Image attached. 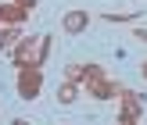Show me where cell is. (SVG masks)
I'll return each instance as SVG.
<instances>
[{
    "mask_svg": "<svg viewBox=\"0 0 147 125\" xmlns=\"http://www.w3.org/2000/svg\"><path fill=\"white\" fill-rule=\"evenodd\" d=\"M14 72H18V97L22 100H36L43 93V68L40 64H22Z\"/></svg>",
    "mask_w": 147,
    "mask_h": 125,
    "instance_id": "1",
    "label": "cell"
},
{
    "mask_svg": "<svg viewBox=\"0 0 147 125\" xmlns=\"http://www.w3.org/2000/svg\"><path fill=\"white\" fill-rule=\"evenodd\" d=\"M36 50H40V36L22 32V39L11 47V64H14V68H22V64H32V61H36Z\"/></svg>",
    "mask_w": 147,
    "mask_h": 125,
    "instance_id": "2",
    "label": "cell"
},
{
    "mask_svg": "<svg viewBox=\"0 0 147 125\" xmlns=\"http://www.w3.org/2000/svg\"><path fill=\"white\" fill-rule=\"evenodd\" d=\"M90 29V11H65L61 14V32H68V36H79V32H86Z\"/></svg>",
    "mask_w": 147,
    "mask_h": 125,
    "instance_id": "3",
    "label": "cell"
},
{
    "mask_svg": "<svg viewBox=\"0 0 147 125\" xmlns=\"http://www.w3.org/2000/svg\"><path fill=\"white\" fill-rule=\"evenodd\" d=\"M86 93H90L93 100H119V90H122V82H115V79H100V82H93V86H83Z\"/></svg>",
    "mask_w": 147,
    "mask_h": 125,
    "instance_id": "4",
    "label": "cell"
},
{
    "mask_svg": "<svg viewBox=\"0 0 147 125\" xmlns=\"http://www.w3.org/2000/svg\"><path fill=\"white\" fill-rule=\"evenodd\" d=\"M25 21H29L25 7H18L14 0H4L0 4V25H25Z\"/></svg>",
    "mask_w": 147,
    "mask_h": 125,
    "instance_id": "5",
    "label": "cell"
},
{
    "mask_svg": "<svg viewBox=\"0 0 147 125\" xmlns=\"http://www.w3.org/2000/svg\"><path fill=\"white\" fill-rule=\"evenodd\" d=\"M79 93H83V86H79V82H61V86H57V104H65V107L76 104Z\"/></svg>",
    "mask_w": 147,
    "mask_h": 125,
    "instance_id": "6",
    "label": "cell"
},
{
    "mask_svg": "<svg viewBox=\"0 0 147 125\" xmlns=\"http://www.w3.org/2000/svg\"><path fill=\"white\" fill-rule=\"evenodd\" d=\"M22 39V25H0V50H11Z\"/></svg>",
    "mask_w": 147,
    "mask_h": 125,
    "instance_id": "7",
    "label": "cell"
},
{
    "mask_svg": "<svg viewBox=\"0 0 147 125\" xmlns=\"http://www.w3.org/2000/svg\"><path fill=\"white\" fill-rule=\"evenodd\" d=\"M104 79V68L100 64H83V82L79 86H93V82H100Z\"/></svg>",
    "mask_w": 147,
    "mask_h": 125,
    "instance_id": "8",
    "label": "cell"
},
{
    "mask_svg": "<svg viewBox=\"0 0 147 125\" xmlns=\"http://www.w3.org/2000/svg\"><path fill=\"white\" fill-rule=\"evenodd\" d=\"M100 18L111 21V25H119V21H133V25H136V21H140V11H122V14H111V11H108V14H100Z\"/></svg>",
    "mask_w": 147,
    "mask_h": 125,
    "instance_id": "9",
    "label": "cell"
},
{
    "mask_svg": "<svg viewBox=\"0 0 147 125\" xmlns=\"http://www.w3.org/2000/svg\"><path fill=\"white\" fill-rule=\"evenodd\" d=\"M50 43H54L50 36H40V50H36V61H32V64H40V68H43V64L50 61Z\"/></svg>",
    "mask_w": 147,
    "mask_h": 125,
    "instance_id": "10",
    "label": "cell"
},
{
    "mask_svg": "<svg viewBox=\"0 0 147 125\" xmlns=\"http://www.w3.org/2000/svg\"><path fill=\"white\" fill-rule=\"evenodd\" d=\"M65 82H83V64H65Z\"/></svg>",
    "mask_w": 147,
    "mask_h": 125,
    "instance_id": "11",
    "label": "cell"
},
{
    "mask_svg": "<svg viewBox=\"0 0 147 125\" xmlns=\"http://www.w3.org/2000/svg\"><path fill=\"white\" fill-rule=\"evenodd\" d=\"M14 4H18V7H25V11H36V4H40V0H14Z\"/></svg>",
    "mask_w": 147,
    "mask_h": 125,
    "instance_id": "12",
    "label": "cell"
},
{
    "mask_svg": "<svg viewBox=\"0 0 147 125\" xmlns=\"http://www.w3.org/2000/svg\"><path fill=\"white\" fill-rule=\"evenodd\" d=\"M133 36H136L140 43H147V29H133Z\"/></svg>",
    "mask_w": 147,
    "mask_h": 125,
    "instance_id": "13",
    "label": "cell"
},
{
    "mask_svg": "<svg viewBox=\"0 0 147 125\" xmlns=\"http://www.w3.org/2000/svg\"><path fill=\"white\" fill-rule=\"evenodd\" d=\"M11 125H32V122H25V118H14V122H11Z\"/></svg>",
    "mask_w": 147,
    "mask_h": 125,
    "instance_id": "14",
    "label": "cell"
},
{
    "mask_svg": "<svg viewBox=\"0 0 147 125\" xmlns=\"http://www.w3.org/2000/svg\"><path fill=\"white\" fill-rule=\"evenodd\" d=\"M140 72H144V79H147V61H144V68H140Z\"/></svg>",
    "mask_w": 147,
    "mask_h": 125,
    "instance_id": "15",
    "label": "cell"
}]
</instances>
